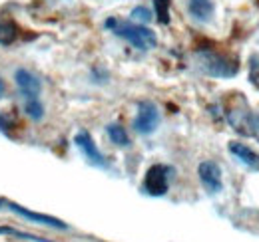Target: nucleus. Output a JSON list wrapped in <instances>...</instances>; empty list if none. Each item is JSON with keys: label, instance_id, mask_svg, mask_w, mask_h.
Instances as JSON below:
<instances>
[{"label": "nucleus", "instance_id": "obj_5", "mask_svg": "<svg viewBox=\"0 0 259 242\" xmlns=\"http://www.w3.org/2000/svg\"><path fill=\"white\" fill-rule=\"evenodd\" d=\"M197 175H199V181L205 187L207 193L215 195V193L222 191V169H220L218 163H213V161H203V163H199Z\"/></svg>", "mask_w": 259, "mask_h": 242}, {"label": "nucleus", "instance_id": "obj_6", "mask_svg": "<svg viewBox=\"0 0 259 242\" xmlns=\"http://www.w3.org/2000/svg\"><path fill=\"white\" fill-rule=\"evenodd\" d=\"M74 143L78 145V149L84 153V157H86L92 165H96V167H106V161H104L102 153H100V149L96 147V143H94V139H92V135H90L88 131L76 133Z\"/></svg>", "mask_w": 259, "mask_h": 242}, {"label": "nucleus", "instance_id": "obj_2", "mask_svg": "<svg viewBox=\"0 0 259 242\" xmlns=\"http://www.w3.org/2000/svg\"><path fill=\"white\" fill-rule=\"evenodd\" d=\"M195 58H197L201 72H205L207 76H213V78H233L239 72L237 60L229 58L226 54L213 52V50H199L195 54Z\"/></svg>", "mask_w": 259, "mask_h": 242}, {"label": "nucleus", "instance_id": "obj_19", "mask_svg": "<svg viewBox=\"0 0 259 242\" xmlns=\"http://www.w3.org/2000/svg\"><path fill=\"white\" fill-rule=\"evenodd\" d=\"M4 93H6V86H4V82H2V78H0V99H2Z\"/></svg>", "mask_w": 259, "mask_h": 242}, {"label": "nucleus", "instance_id": "obj_4", "mask_svg": "<svg viewBox=\"0 0 259 242\" xmlns=\"http://www.w3.org/2000/svg\"><path fill=\"white\" fill-rule=\"evenodd\" d=\"M160 125V111L152 101H142L138 105V115L134 119V129L142 135L154 133Z\"/></svg>", "mask_w": 259, "mask_h": 242}, {"label": "nucleus", "instance_id": "obj_20", "mask_svg": "<svg viewBox=\"0 0 259 242\" xmlns=\"http://www.w3.org/2000/svg\"><path fill=\"white\" fill-rule=\"evenodd\" d=\"M0 205H2V201H0Z\"/></svg>", "mask_w": 259, "mask_h": 242}, {"label": "nucleus", "instance_id": "obj_14", "mask_svg": "<svg viewBox=\"0 0 259 242\" xmlns=\"http://www.w3.org/2000/svg\"><path fill=\"white\" fill-rule=\"evenodd\" d=\"M169 4L171 0H154V8H156V16L162 24L169 22Z\"/></svg>", "mask_w": 259, "mask_h": 242}, {"label": "nucleus", "instance_id": "obj_16", "mask_svg": "<svg viewBox=\"0 0 259 242\" xmlns=\"http://www.w3.org/2000/svg\"><path fill=\"white\" fill-rule=\"evenodd\" d=\"M132 18H134L136 22H140V24H148V22L152 20V12H150L146 6H136V8L132 10Z\"/></svg>", "mask_w": 259, "mask_h": 242}, {"label": "nucleus", "instance_id": "obj_8", "mask_svg": "<svg viewBox=\"0 0 259 242\" xmlns=\"http://www.w3.org/2000/svg\"><path fill=\"white\" fill-rule=\"evenodd\" d=\"M8 207H10V211H14L16 214H20V216H24V218H30V220L38 222V224H46V226H54V228H62V230H64V228H68L62 220H58V218H54V216L26 211L24 207H18V205H14V203H8Z\"/></svg>", "mask_w": 259, "mask_h": 242}, {"label": "nucleus", "instance_id": "obj_9", "mask_svg": "<svg viewBox=\"0 0 259 242\" xmlns=\"http://www.w3.org/2000/svg\"><path fill=\"white\" fill-rule=\"evenodd\" d=\"M229 153L235 155V159H239L245 167H249V169H253V171L259 169V155L253 151L251 147H247V145H243V143H237V141H231V143H229Z\"/></svg>", "mask_w": 259, "mask_h": 242}, {"label": "nucleus", "instance_id": "obj_15", "mask_svg": "<svg viewBox=\"0 0 259 242\" xmlns=\"http://www.w3.org/2000/svg\"><path fill=\"white\" fill-rule=\"evenodd\" d=\"M0 234H6V236H16V238H22V240H34V242H48L44 238H38L34 234H28V232H20L16 228H6V226H0Z\"/></svg>", "mask_w": 259, "mask_h": 242}, {"label": "nucleus", "instance_id": "obj_12", "mask_svg": "<svg viewBox=\"0 0 259 242\" xmlns=\"http://www.w3.org/2000/svg\"><path fill=\"white\" fill-rule=\"evenodd\" d=\"M108 137L112 139V143H116L118 147H128L130 145V137L126 133V129L118 123H112L108 125Z\"/></svg>", "mask_w": 259, "mask_h": 242}, {"label": "nucleus", "instance_id": "obj_11", "mask_svg": "<svg viewBox=\"0 0 259 242\" xmlns=\"http://www.w3.org/2000/svg\"><path fill=\"white\" fill-rule=\"evenodd\" d=\"M18 38V26L10 18H0V44L10 46Z\"/></svg>", "mask_w": 259, "mask_h": 242}, {"label": "nucleus", "instance_id": "obj_18", "mask_svg": "<svg viewBox=\"0 0 259 242\" xmlns=\"http://www.w3.org/2000/svg\"><path fill=\"white\" fill-rule=\"evenodd\" d=\"M249 135L259 141V113H251L249 117Z\"/></svg>", "mask_w": 259, "mask_h": 242}, {"label": "nucleus", "instance_id": "obj_3", "mask_svg": "<svg viewBox=\"0 0 259 242\" xmlns=\"http://www.w3.org/2000/svg\"><path fill=\"white\" fill-rule=\"evenodd\" d=\"M171 169L167 165H152L144 179V191L150 197H163L169 189Z\"/></svg>", "mask_w": 259, "mask_h": 242}, {"label": "nucleus", "instance_id": "obj_10", "mask_svg": "<svg viewBox=\"0 0 259 242\" xmlns=\"http://www.w3.org/2000/svg\"><path fill=\"white\" fill-rule=\"evenodd\" d=\"M188 10L190 14L197 20H209L213 14V2L211 0H190L188 2Z\"/></svg>", "mask_w": 259, "mask_h": 242}, {"label": "nucleus", "instance_id": "obj_17", "mask_svg": "<svg viewBox=\"0 0 259 242\" xmlns=\"http://www.w3.org/2000/svg\"><path fill=\"white\" fill-rule=\"evenodd\" d=\"M249 78L255 86H259V54H253L249 58Z\"/></svg>", "mask_w": 259, "mask_h": 242}, {"label": "nucleus", "instance_id": "obj_13", "mask_svg": "<svg viewBox=\"0 0 259 242\" xmlns=\"http://www.w3.org/2000/svg\"><path fill=\"white\" fill-rule=\"evenodd\" d=\"M24 111L28 113V117H32V119H42V115H44V107H42V103H40V99H26L24 101Z\"/></svg>", "mask_w": 259, "mask_h": 242}, {"label": "nucleus", "instance_id": "obj_7", "mask_svg": "<svg viewBox=\"0 0 259 242\" xmlns=\"http://www.w3.org/2000/svg\"><path fill=\"white\" fill-rule=\"evenodd\" d=\"M14 80H16V86H18L20 93L24 95V101L26 99H38L42 88H40V80L34 76L32 72H28V70H16Z\"/></svg>", "mask_w": 259, "mask_h": 242}, {"label": "nucleus", "instance_id": "obj_1", "mask_svg": "<svg viewBox=\"0 0 259 242\" xmlns=\"http://www.w3.org/2000/svg\"><path fill=\"white\" fill-rule=\"evenodd\" d=\"M106 28L114 30L116 36L128 40L130 44L138 50H152L156 48L158 44V38L156 34L146 28L144 24H136V22H124V20H116V18H110L106 22Z\"/></svg>", "mask_w": 259, "mask_h": 242}]
</instances>
